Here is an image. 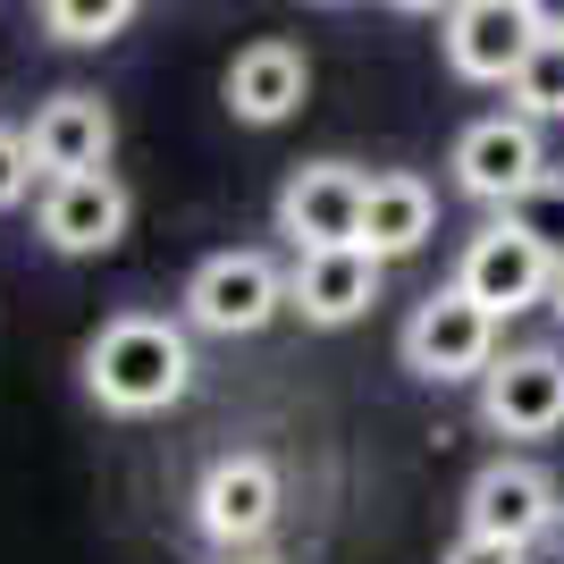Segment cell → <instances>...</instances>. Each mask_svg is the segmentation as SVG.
<instances>
[{
	"instance_id": "cell-20",
	"label": "cell",
	"mask_w": 564,
	"mask_h": 564,
	"mask_svg": "<svg viewBox=\"0 0 564 564\" xmlns=\"http://www.w3.org/2000/svg\"><path fill=\"white\" fill-rule=\"evenodd\" d=\"M438 564H531V547H506V540H471V531H464V540H455V547H447Z\"/></svg>"
},
{
	"instance_id": "cell-6",
	"label": "cell",
	"mask_w": 564,
	"mask_h": 564,
	"mask_svg": "<svg viewBox=\"0 0 564 564\" xmlns=\"http://www.w3.org/2000/svg\"><path fill=\"white\" fill-rule=\"evenodd\" d=\"M286 312V279L270 253H212L186 279V321L212 337H253Z\"/></svg>"
},
{
	"instance_id": "cell-22",
	"label": "cell",
	"mask_w": 564,
	"mask_h": 564,
	"mask_svg": "<svg viewBox=\"0 0 564 564\" xmlns=\"http://www.w3.org/2000/svg\"><path fill=\"white\" fill-rule=\"evenodd\" d=\"M219 564H270V556H219Z\"/></svg>"
},
{
	"instance_id": "cell-12",
	"label": "cell",
	"mask_w": 564,
	"mask_h": 564,
	"mask_svg": "<svg viewBox=\"0 0 564 564\" xmlns=\"http://www.w3.org/2000/svg\"><path fill=\"white\" fill-rule=\"evenodd\" d=\"M379 279H388V261H371L362 245L354 253H304L286 270V312H304L312 329H346L379 304Z\"/></svg>"
},
{
	"instance_id": "cell-10",
	"label": "cell",
	"mask_w": 564,
	"mask_h": 564,
	"mask_svg": "<svg viewBox=\"0 0 564 564\" xmlns=\"http://www.w3.org/2000/svg\"><path fill=\"white\" fill-rule=\"evenodd\" d=\"M480 422L497 438H556L564 430V354L556 346L497 354L489 379H480Z\"/></svg>"
},
{
	"instance_id": "cell-8",
	"label": "cell",
	"mask_w": 564,
	"mask_h": 564,
	"mask_svg": "<svg viewBox=\"0 0 564 564\" xmlns=\"http://www.w3.org/2000/svg\"><path fill=\"white\" fill-rule=\"evenodd\" d=\"M540 177H547V152H540V127H531V118L497 110V118H471L464 135H455V186H464L471 203L514 212Z\"/></svg>"
},
{
	"instance_id": "cell-17",
	"label": "cell",
	"mask_w": 564,
	"mask_h": 564,
	"mask_svg": "<svg viewBox=\"0 0 564 564\" xmlns=\"http://www.w3.org/2000/svg\"><path fill=\"white\" fill-rule=\"evenodd\" d=\"M127 25H135L127 0H51V9H43V34H51V43H118Z\"/></svg>"
},
{
	"instance_id": "cell-14",
	"label": "cell",
	"mask_w": 564,
	"mask_h": 564,
	"mask_svg": "<svg viewBox=\"0 0 564 564\" xmlns=\"http://www.w3.org/2000/svg\"><path fill=\"white\" fill-rule=\"evenodd\" d=\"M304 85H312V59L295 43H245L228 68V110L245 118V127H279V118L304 110Z\"/></svg>"
},
{
	"instance_id": "cell-1",
	"label": "cell",
	"mask_w": 564,
	"mask_h": 564,
	"mask_svg": "<svg viewBox=\"0 0 564 564\" xmlns=\"http://www.w3.org/2000/svg\"><path fill=\"white\" fill-rule=\"evenodd\" d=\"M85 388L110 413H169L194 388V346L177 321L161 312H118L101 321V337L85 346Z\"/></svg>"
},
{
	"instance_id": "cell-15",
	"label": "cell",
	"mask_w": 564,
	"mask_h": 564,
	"mask_svg": "<svg viewBox=\"0 0 564 564\" xmlns=\"http://www.w3.org/2000/svg\"><path fill=\"white\" fill-rule=\"evenodd\" d=\"M430 228H438V194H430L413 169H379L371 194H362V253L404 261V253L430 245Z\"/></svg>"
},
{
	"instance_id": "cell-9",
	"label": "cell",
	"mask_w": 564,
	"mask_h": 564,
	"mask_svg": "<svg viewBox=\"0 0 564 564\" xmlns=\"http://www.w3.org/2000/svg\"><path fill=\"white\" fill-rule=\"evenodd\" d=\"M455 286H464L489 321H506V312H531V304H547V295H556V261H547L522 228L489 219V228L464 245V261H455Z\"/></svg>"
},
{
	"instance_id": "cell-21",
	"label": "cell",
	"mask_w": 564,
	"mask_h": 564,
	"mask_svg": "<svg viewBox=\"0 0 564 564\" xmlns=\"http://www.w3.org/2000/svg\"><path fill=\"white\" fill-rule=\"evenodd\" d=\"M547 312H556V321H564V270H556V295H547Z\"/></svg>"
},
{
	"instance_id": "cell-16",
	"label": "cell",
	"mask_w": 564,
	"mask_h": 564,
	"mask_svg": "<svg viewBox=\"0 0 564 564\" xmlns=\"http://www.w3.org/2000/svg\"><path fill=\"white\" fill-rule=\"evenodd\" d=\"M506 94H514V118H531V127H540V118H564V18L556 9H547L540 51L522 59V76L506 85Z\"/></svg>"
},
{
	"instance_id": "cell-5",
	"label": "cell",
	"mask_w": 564,
	"mask_h": 564,
	"mask_svg": "<svg viewBox=\"0 0 564 564\" xmlns=\"http://www.w3.org/2000/svg\"><path fill=\"white\" fill-rule=\"evenodd\" d=\"M279 522V464L270 455H219L194 489V531L219 547V556H253Z\"/></svg>"
},
{
	"instance_id": "cell-4",
	"label": "cell",
	"mask_w": 564,
	"mask_h": 564,
	"mask_svg": "<svg viewBox=\"0 0 564 564\" xmlns=\"http://www.w3.org/2000/svg\"><path fill=\"white\" fill-rule=\"evenodd\" d=\"M362 194H371V177L354 161H304L295 169L279 186V236L295 245V261L304 253H354L362 245Z\"/></svg>"
},
{
	"instance_id": "cell-2",
	"label": "cell",
	"mask_w": 564,
	"mask_h": 564,
	"mask_svg": "<svg viewBox=\"0 0 564 564\" xmlns=\"http://www.w3.org/2000/svg\"><path fill=\"white\" fill-rule=\"evenodd\" d=\"M540 34H547V9H531V0H464L438 18V51L464 85H514L522 59L540 51Z\"/></svg>"
},
{
	"instance_id": "cell-3",
	"label": "cell",
	"mask_w": 564,
	"mask_h": 564,
	"mask_svg": "<svg viewBox=\"0 0 564 564\" xmlns=\"http://www.w3.org/2000/svg\"><path fill=\"white\" fill-rule=\"evenodd\" d=\"M489 362H497V321L464 286H438L413 304V321H404V371L413 379L455 388V379H489Z\"/></svg>"
},
{
	"instance_id": "cell-19",
	"label": "cell",
	"mask_w": 564,
	"mask_h": 564,
	"mask_svg": "<svg viewBox=\"0 0 564 564\" xmlns=\"http://www.w3.org/2000/svg\"><path fill=\"white\" fill-rule=\"evenodd\" d=\"M25 186H34V152H25V127H0V212H18Z\"/></svg>"
},
{
	"instance_id": "cell-18",
	"label": "cell",
	"mask_w": 564,
	"mask_h": 564,
	"mask_svg": "<svg viewBox=\"0 0 564 564\" xmlns=\"http://www.w3.org/2000/svg\"><path fill=\"white\" fill-rule=\"evenodd\" d=\"M497 219H506V228H522V236H531V245H540V253L564 270V169H547L540 186L522 194L514 212H497Z\"/></svg>"
},
{
	"instance_id": "cell-11",
	"label": "cell",
	"mask_w": 564,
	"mask_h": 564,
	"mask_svg": "<svg viewBox=\"0 0 564 564\" xmlns=\"http://www.w3.org/2000/svg\"><path fill=\"white\" fill-rule=\"evenodd\" d=\"M118 143V118L101 94H51L43 110L25 118V152H34V177L59 186V177H94Z\"/></svg>"
},
{
	"instance_id": "cell-7",
	"label": "cell",
	"mask_w": 564,
	"mask_h": 564,
	"mask_svg": "<svg viewBox=\"0 0 564 564\" xmlns=\"http://www.w3.org/2000/svg\"><path fill=\"white\" fill-rule=\"evenodd\" d=\"M564 514V497L556 480H547L540 464H522V455H497V464L471 471V489H464V531L471 540H506V547H531L547 540Z\"/></svg>"
},
{
	"instance_id": "cell-13",
	"label": "cell",
	"mask_w": 564,
	"mask_h": 564,
	"mask_svg": "<svg viewBox=\"0 0 564 564\" xmlns=\"http://www.w3.org/2000/svg\"><path fill=\"white\" fill-rule=\"evenodd\" d=\"M118 236H127V186L110 169L43 186V245L51 253H110Z\"/></svg>"
}]
</instances>
